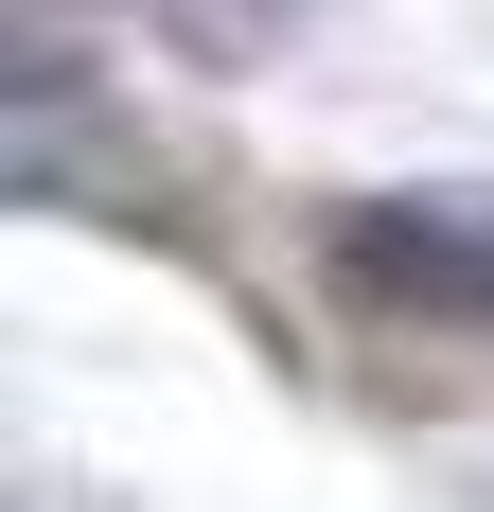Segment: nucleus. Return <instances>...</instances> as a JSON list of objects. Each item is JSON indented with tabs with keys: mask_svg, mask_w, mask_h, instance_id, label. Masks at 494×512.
Masks as SVG:
<instances>
[{
	"mask_svg": "<svg viewBox=\"0 0 494 512\" xmlns=\"http://www.w3.org/2000/svg\"><path fill=\"white\" fill-rule=\"evenodd\" d=\"M336 283L389 301V318L494 336V195H371V212H336Z\"/></svg>",
	"mask_w": 494,
	"mask_h": 512,
	"instance_id": "f257e3e1",
	"label": "nucleus"
},
{
	"mask_svg": "<svg viewBox=\"0 0 494 512\" xmlns=\"http://www.w3.org/2000/svg\"><path fill=\"white\" fill-rule=\"evenodd\" d=\"M124 18H159L177 53H212V71H247V53L300 36V0H124Z\"/></svg>",
	"mask_w": 494,
	"mask_h": 512,
	"instance_id": "f03ea898",
	"label": "nucleus"
}]
</instances>
